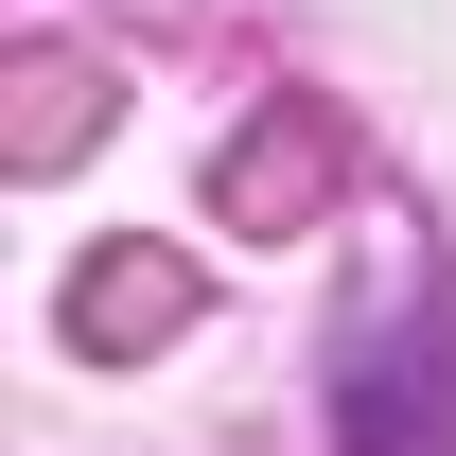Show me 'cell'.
I'll return each instance as SVG.
<instances>
[{"mask_svg": "<svg viewBox=\"0 0 456 456\" xmlns=\"http://www.w3.org/2000/svg\"><path fill=\"white\" fill-rule=\"evenodd\" d=\"M159 316H175V264H88V298H70V334H88V351L159 334Z\"/></svg>", "mask_w": 456, "mask_h": 456, "instance_id": "6da1fadb", "label": "cell"}]
</instances>
